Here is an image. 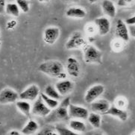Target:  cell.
I'll use <instances>...</instances> for the list:
<instances>
[{
	"label": "cell",
	"instance_id": "1",
	"mask_svg": "<svg viewBox=\"0 0 135 135\" xmlns=\"http://www.w3.org/2000/svg\"><path fill=\"white\" fill-rule=\"evenodd\" d=\"M38 70L52 78H55L60 80L66 79L65 68L63 64L59 61L50 60L45 61L40 64Z\"/></svg>",
	"mask_w": 135,
	"mask_h": 135
},
{
	"label": "cell",
	"instance_id": "2",
	"mask_svg": "<svg viewBox=\"0 0 135 135\" xmlns=\"http://www.w3.org/2000/svg\"><path fill=\"white\" fill-rule=\"evenodd\" d=\"M70 104V98L64 99L61 104L57 107L56 108L52 110L48 117H46V122H61L64 120H66L69 117L68 108Z\"/></svg>",
	"mask_w": 135,
	"mask_h": 135
},
{
	"label": "cell",
	"instance_id": "3",
	"mask_svg": "<svg viewBox=\"0 0 135 135\" xmlns=\"http://www.w3.org/2000/svg\"><path fill=\"white\" fill-rule=\"evenodd\" d=\"M84 59L88 64H101L102 54L96 46L87 44L84 47Z\"/></svg>",
	"mask_w": 135,
	"mask_h": 135
},
{
	"label": "cell",
	"instance_id": "4",
	"mask_svg": "<svg viewBox=\"0 0 135 135\" xmlns=\"http://www.w3.org/2000/svg\"><path fill=\"white\" fill-rule=\"evenodd\" d=\"M87 45V41L84 36L78 31L71 35L65 44V48L68 50L84 48Z\"/></svg>",
	"mask_w": 135,
	"mask_h": 135
},
{
	"label": "cell",
	"instance_id": "5",
	"mask_svg": "<svg viewBox=\"0 0 135 135\" xmlns=\"http://www.w3.org/2000/svg\"><path fill=\"white\" fill-rule=\"evenodd\" d=\"M52 109L49 108L44 102L41 96H40L36 100L31 108V113L40 117H46L52 112Z\"/></svg>",
	"mask_w": 135,
	"mask_h": 135
},
{
	"label": "cell",
	"instance_id": "6",
	"mask_svg": "<svg viewBox=\"0 0 135 135\" xmlns=\"http://www.w3.org/2000/svg\"><path fill=\"white\" fill-rule=\"evenodd\" d=\"M105 92V87L102 84H95L90 87L84 95V101L91 104L94 101L97 100Z\"/></svg>",
	"mask_w": 135,
	"mask_h": 135
},
{
	"label": "cell",
	"instance_id": "7",
	"mask_svg": "<svg viewBox=\"0 0 135 135\" xmlns=\"http://www.w3.org/2000/svg\"><path fill=\"white\" fill-rule=\"evenodd\" d=\"M126 22L123 20L119 19L116 22V26H115V35L117 38L123 40L124 42H128L130 40V33L128 27Z\"/></svg>",
	"mask_w": 135,
	"mask_h": 135
},
{
	"label": "cell",
	"instance_id": "8",
	"mask_svg": "<svg viewBox=\"0 0 135 135\" xmlns=\"http://www.w3.org/2000/svg\"><path fill=\"white\" fill-rule=\"evenodd\" d=\"M20 99V95L14 90L6 87L0 92V104L7 105L14 103Z\"/></svg>",
	"mask_w": 135,
	"mask_h": 135
},
{
	"label": "cell",
	"instance_id": "9",
	"mask_svg": "<svg viewBox=\"0 0 135 135\" xmlns=\"http://www.w3.org/2000/svg\"><path fill=\"white\" fill-rule=\"evenodd\" d=\"M69 117L72 119H87L89 116V111L87 108L82 106L73 105L70 103L68 108Z\"/></svg>",
	"mask_w": 135,
	"mask_h": 135
},
{
	"label": "cell",
	"instance_id": "10",
	"mask_svg": "<svg viewBox=\"0 0 135 135\" xmlns=\"http://www.w3.org/2000/svg\"><path fill=\"white\" fill-rule=\"evenodd\" d=\"M60 35H61V30L58 27H48L44 31V42L49 45H53L59 39Z\"/></svg>",
	"mask_w": 135,
	"mask_h": 135
},
{
	"label": "cell",
	"instance_id": "11",
	"mask_svg": "<svg viewBox=\"0 0 135 135\" xmlns=\"http://www.w3.org/2000/svg\"><path fill=\"white\" fill-rule=\"evenodd\" d=\"M40 88L36 84H31L26 90L19 94L20 99L22 100H26L28 102H34L40 96Z\"/></svg>",
	"mask_w": 135,
	"mask_h": 135
},
{
	"label": "cell",
	"instance_id": "12",
	"mask_svg": "<svg viewBox=\"0 0 135 135\" xmlns=\"http://www.w3.org/2000/svg\"><path fill=\"white\" fill-rule=\"evenodd\" d=\"M66 71L71 77L78 78L81 73V65L74 57H70L66 61Z\"/></svg>",
	"mask_w": 135,
	"mask_h": 135
},
{
	"label": "cell",
	"instance_id": "13",
	"mask_svg": "<svg viewBox=\"0 0 135 135\" xmlns=\"http://www.w3.org/2000/svg\"><path fill=\"white\" fill-rule=\"evenodd\" d=\"M95 27L99 35L101 36H105L110 31V22L108 19L105 17L96 18L94 21Z\"/></svg>",
	"mask_w": 135,
	"mask_h": 135
},
{
	"label": "cell",
	"instance_id": "14",
	"mask_svg": "<svg viewBox=\"0 0 135 135\" xmlns=\"http://www.w3.org/2000/svg\"><path fill=\"white\" fill-rule=\"evenodd\" d=\"M104 115H108V116L117 118L122 122H126L128 118V113L126 110V109L119 108L115 105H110V108L104 113Z\"/></svg>",
	"mask_w": 135,
	"mask_h": 135
},
{
	"label": "cell",
	"instance_id": "15",
	"mask_svg": "<svg viewBox=\"0 0 135 135\" xmlns=\"http://www.w3.org/2000/svg\"><path fill=\"white\" fill-rule=\"evenodd\" d=\"M55 87L57 90L60 93V95L61 96H66L71 93L74 87V84L70 80L63 79L56 83Z\"/></svg>",
	"mask_w": 135,
	"mask_h": 135
},
{
	"label": "cell",
	"instance_id": "16",
	"mask_svg": "<svg viewBox=\"0 0 135 135\" xmlns=\"http://www.w3.org/2000/svg\"><path fill=\"white\" fill-rule=\"evenodd\" d=\"M110 103L106 99H97L90 104V108L93 112L104 113L110 108Z\"/></svg>",
	"mask_w": 135,
	"mask_h": 135
},
{
	"label": "cell",
	"instance_id": "17",
	"mask_svg": "<svg viewBox=\"0 0 135 135\" xmlns=\"http://www.w3.org/2000/svg\"><path fill=\"white\" fill-rule=\"evenodd\" d=\"M102 8L103 12L110 18H114L117 14L116 5L111 0H103L102 2Z\"/></svg>",
	"mask_w": 135,
	"mask_h": 135
},
{
	"label": "cell",
	"instance_id": "18",
	"mask_svg": "<svg viewBox=\"0 0 135 135\" xmlns=\"http://www.w3.org/2000/svg\"><path fill=\"white\" fill-rule=\"evenodd\" d=\"M66 17L73 19H84L87 16V12L80 7H71L66 11Z\"/></svg>",
	"mask_w": 135,
	"mask_h": 135
},
{
	"label": "cell",
	"instance_id": "19",
	"mask_svg": "<svg viewBox=\"0 0 135 135\" xmlns=\"http://www.w3.org/2000/svg\"><path fill=\"white\" fill-rule=\"evenodd\" d=\"M69 128L72 131L79 133H84L86 131V125L81 119H73L69 122Z\"/></svg>",
	"mask_w": 135,
	"mask_h": 135
},
{
	"label": "cell",
	"instance_id": "20",
	"mask_svg": "<svg viewBox=\"0 0 135 135\" xmlns=\"http://www.w3.org/2000/svg\"><path fill=\"white\" fill-rule=\"evenodd\" d=\"M38 128H39V125L37 123V122L33 119H29L28 122L26 123V125L22 128L21 132L23 134H34L38 131Z\"/></svg>",
	"mask_w": 135,
	"mask_h": 135
},
{
	"label": "cell",
	"instance_id": "21",
	"mask_svg": "<svg viewBox=\"0 0 135 135\" xmlns=\"http://www.w3.org/2000/svg\"><path fill=\"white\" fill-rule=\"evenodd\" d=\"M16 106L17 109L25 116L29 117L30 114L31 113V105L28 102V101L22 100L20 99V101L16 102Z\"/></svg>",
	"mask_w": 135,
	"mask_h": 135
},
{
	"label": "cell",
	"instance_id": "22",
	"mask_svg": "<svg viewBox=\"0 0 135 135\" xmlns=\"http://www.w3.org/2000/svg\"><path fill=\"white\" fill-rule=\"evenodd\" d=\"M87 120L90 122V124L95 128H99L102 125V117L100 114L96 112L89 113V116L87 117Z\"/></svg>",
	"mask_w": 135,
	"mask_h": 135
},
{
	"label": "cell",
	"instance_id": "23",
	"mask_svg": "<svg viewBox=\"0 0 135 135\" xmlns=\"http://www.w3.org/2000/svg\"><path fill=\"white\" fill-rule=\"evenodd\" d=\"M5 13L10 16L18 17L20 13V9L17 3H8L5 7Z\"/></svg>",
	"mask_w": 135,
	"mask_h": 135
},
{
	"label": "cell",
	"instance_id": "24",
	"mask_svg": "<svg viewBox=\"0 0 135 135\" xmlns=\"http://www.w3.org/2000/svg\"><path fill=\"white\" fill-rule=\"evenodd\" d=\"M44 93L48 96H49V97L55 99H57V100H59L61 97L60 93L57 90L55 86H53L52 84H49L45 87Z\"/></svg>",
	"mask_w": 135,
	"mask_h": 135
},
{
	"label": "cell",
	"instance_id": "25",
	"mask_svg": "<svg viewBox=\"0 0 135 135\" xmlns=\"http://www.w3.org/2000/svg\"><path fill=\"white\" fill-rule=\"evenodd\" d=\"M40 96H41V98L43 99V100L46 103V105H47L49 108L52 109V110H54L55 108H56L59 105V104H60L58 100L49 97L47 95H46L44 93H40Z\"/></svg>",
	"mask_w": 135,
	"mask_h": 135
},
{
	"label": "cell",
	"instance_id": "26",
	"mask_svg": "<svg viewBox=\"0 0 135 135\" xmlns=\"http://www.w3.org/2000/svg\"><path fill=\"white\" fill-rule=\"evenodd\" d=\"M55 129H56L57 134L60 135H76L77 134H75V132L73 131H72L70 128H67L64 126L61 125H56L55 126Z\"/></svg>",
	"mask_w": 135,
	"mask_h": 135
},
{
	"label": "cell",
	"instance_id": "27",
	"mask_svg": "<svg viewBox=\"0 0 135 135\" xmlns=\"http://www.w3.org/2000/svg\"><path fill=\"white\" fill-rule=\"evenodd\" d=\"M20 11L23 13H28L30 10V2L28 0H16Z\"/></svg>",
	"mask_w": 135,
	"mask_h": 135
},
{
	"label": "cell",
	"instance_id": "28",
	"mask_svg": "<svg viewBox=\"0 0 135 135\" xmlns=\"http://www.w3.org/2000/svg\"><path fill=\"white\" fill-rule=\"evenodd\" d=\"M39 135H56L57 134L56 129L55 127L46 126L43 128L41 131L38 133Z\"/></svg>",
	"mask_w": 135,
	"mask_h": 135
},
{
	"label": "cell",
	"instance_id": "29",
	"mask_svg": "<svg viewBox=\"0 0 135 135\" xmlns=\"http://www.w3.org/2000/svg\"><path fill=\"white\" fill-rule=\"evenodd\" d=\"M115 105L119 108L126 109L128 106V100L126 97H123V96L117 97V99L115 101Z\"/></svg>",
	"mask_w": 135,
	"mask_h": 135
},
{
	"label": "cell",
	"instance_id": "30",
	"mask_svg": "<svg viewBox=\"0 0 135 135\" xmlns=\"http://www.w3.org/2000/svg\"><path fill=\"white\" fill-rule=\"evenodd\" d=\"M135 4V0H117V4L119 7L121 8H127L132 6Z\"/></svg>",
	"mask_w": 135,
	"mask_h": 135
},
{
	"label": "cell",
	"instance_id": "31",
	"mask_svg": "<svg viewBox=\"0 0 135 135\" xmlns=\"http://www.w3.org/2000/svg\"><path fill=\"white\" fill-rule=\"evenodd\" d=\"M126 43L124 42L123 40L120 39H117L113 44V49L114 51H117V52H120L122 51V49H123V44Z\"/></svg>",
	"mask_w": 135,
	"mask_h": 135
},
{
	"label": "cell",
	"instance_id": "32",
	"mask_svg": "<svg viewBox=\"0 0 135 135\" xmlns=\"http://www.w3.org/2000/svg\"><path fill=\"white\" fill-rule=\"evenodd\" d=\"M125 22H126L128 26H132V25H135V15L132 16L131 17L127 18Z\"/></svg>",
	"mask_w": 135,
	"mask_h": 135
},
{
	"label": "cell",
	"instance_id": "33",
	"mask_svg": "<svg viewBox=\"0 0 135 135\" xmlns=\"http://www.w3.org/2000/svg\"><path fill=\"white\" fill-rule=\"evenodd\" d=\"M6 2L5 0H0V14L5 12Z\"/></svg>",
	"mask_w": 135,
	"mask_h": 135
},
{
	"label": "cell",
	"instance_id": "34",
	"mask_svg": "<svg viewBox=\"0 0 135 135\" xmlns=\"http://www.w3.org/2000/svg\"><path fill=\"white\" fill-rule=\"evenodd\" d=\"M17 26V22H16V20H11V21H9L8 23H7V28L8 29H13L15 28V26Z\"/></svg>",
	"mask_w": 135,
	"mask_h": 135
},
{
	"label": "cell",
	"instance_id": "35",
	"mask_svg": "<svg viewBox=\"0 0 135 135\" xmlns=\"http://www.w3.org/2000/svg\"><path fill=\"white\" fill-rule=\"evenodd\" d=\"M129 33H130V36L135 38V25H132V26H129Z\"/></svg>",
	"mask_w": 135,
	"mask_h": 135
},
{
	"label": "cell",
	"instance_id": "36",
	"mask_svg": "<svg viewBox=\"0 0 135 135\" xmlns=\"http://www.w3.org/2000/svg\"><path fill=\"white\" fill-rule=\"evenodd\" d=\"M9 135H20L21 134L19 131H15V130H13V131H11L8 132Z\"/></svg>",
	"mask_w": 135,
	"mask_h": 135
},
{
	"label": "cell",
	"instance_id": "37",
	"mask_svg": "<svg viewBox=\"0 0 135 135\" xmlns=\"http://www.w3.org/2000/svg\"><path fill=\"white\" fill-rule=\"evenodd\" d=\"M62 1L65 2H78L79 0H62Z\"/></svg>",
	"mask_w": 135,
	"mask_h": 135
},
{
	"label": "cell",
	"instance_id": "38",
	"mask_svg": "<svg viewBox=\"0 0 135 135\" xmlns=\"http://www.w3.org/2000/svg\"><path fill=\"white\" fill-rule=\"evenodd\" d=\"M98 1H99V0H88L89 3H90V4H94V3L97 2Z\"/></svg>",
	"mask_w": 135,
	"mask_h": 135
},
{
	"label": "cell",
	"instance_id": "39",
	"mask_svg": "<svg viewBox=\"0 0 135 135\" xmlns=\"http://www.w3.org/2000/svg\"><path fill=\"white\" fill-rule=\"evenodd\" d=\"M38 1H39V2H40V3H47L50 0H38Z\"/></svg>",
	"mask_w": 135,
	"mask_h": 135
},
{
	"label": "cell",
	"instance_id": "40",
	"mask_svg": "<svg viewBox=\"0 0 135 135\" xmlns=\"http://www.w3.org/2000/svg\"><path fill=\"white\" fill-rule=\"evenodd\" d=\"M131 134H135V132H132Z\"/></svg>",
	"mask_w": 135,
	"mask_h": 135
},
{
	"label": "cell",
	"instance_id": "41",
	"mask_svg": "<svg viewBox=\"0 0 135 135\" xmlns=\"http://www.w3.org/2000/svg\"><path fill=\"white\" fill-rule=\"evenodd\" d=\"M0 37H1V32H0Z\"/></svg>",
	"mask_w": 135,
	"mask_h": 135
}]
</instances>
